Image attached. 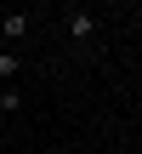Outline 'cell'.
<instances>
[{
    "instance_id": "obj_2",
    "label": "cell",
    "mask_w": 142,
    "mask_h": 154,
    "mask_svg": "<svg viewBox=\"0 0 142 154\" xmlns=\"http://www.w3.org/2000/svg\"><path fill=\"white\" fill-rule=\"evenodd\" d=\"M68 34H74V40H91V34H97V17L74 6V11H68Z\"/></svg>"
},
{
    "instance_id": "obj_1",
    "label": "cell",
    "mask_w": 142,
    "mask_h": 154,
    "mask_svg": "<svg viewBox=\"0 0 142 154\" xmlns=\"http://www.w3.org/2000/svg\"><path fill=\"white\" fill-rule=\"evenodd\" d=\"M0 34H6V46L23 40V34H28V11H6V17H0Z\"/></svg>"
},
{
    "instance_id": "obj_4",
    "label": "cell",
    "mask_w": 142,
    "mask_h": 154,
    "mask_svg": "<svg viewBox=\"0 0 142 154\" xmlns=\"http://www.w3.org/2000/svg\"><path fill=\"white\" fill-rule=\"evenodd\" d=\"M17 109H23V97H17V91L6 86V91H0V114H17Z\"/></svg>"
},
{
    "instance_id": "obj_3",
    "label": "cell",
    "mask_w": 142,
    "mask_h": 154,
    "mask_svg": "<svg viewBox=\"0 0 142 154\" xmlns=\"http://www.w3.org/2000/svg\"><path fill=\"white\" fill-rule=\"evenodd\" d=\"M17 74H23V57H17L11 46H0V86H11Z\"/></svg>"
},
{
    "instance_id": "obj_5",
    "label": "cell",
    "mask_w": 142,
    "mask_h": 154,
    "mask_svg": "<svg viewBox=\"0 0 142 154\" xmlns=\"http://www.w3.org/2000/svg\"><path fill=\"white\" fill-rule=\"evenodd\" d=\"M0 120H6V114H0Z\"/></svg>"
}]
</instances>
